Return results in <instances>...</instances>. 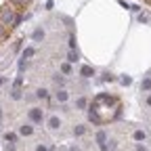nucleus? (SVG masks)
I'll use <instances>...</instances> for the list:
<instances>
[{
	"mask_svg": "<svg viewBox=\"0 0 151 151\" xmlns=\"http://www.w3.org/2000/svg\"><path fill=\"white\" fill-rule=\"evenodd\" d=\"M82 76H84V78L94 76V69H92V67H88V65H84V67H82Z\"/></svg>",
	"mask_w": 151,
	"mask_h": 151,
	"instance_id": "5",
	"label": "nucleus"
},
{
	"mask_svg": "<svg viewBox=\"0 0 151 151\" xmlns=\"http://www.w3.org/2000/svg\"><path fill=\"white\" fill-rule=\"evenodd\" d=\"M6 151H15V147H13V143H6Z\"/></svg>",
	"mask_w": 151,
	"mask_h": 151,
	"instance_id": "23",
	"label": "nucleus"
},
{
	"mask_svg": "<svg viewBox=\"0 0 151 151\" xmlns=\"http://www.w3.org/2000/svg\"><path fill=\"white\" fill-rule=\"evenodd\" d=\"M42 118H44V113H42V109H38V107H34V109H30V120H32V122H36V124H40V122H42Z\"/></svg>",
	"mask_w": 151,
	"mask_h": 151,
	"instance_id": "2",
	"label": "nucleus"
},
{
	"mask_svg": "<svg viewBox=\"0 0 151 151\" xmlns=\"http://www.w3.org/2000/svg\"><path fill=\"white\" fill-rule=\"evenodd\" d=\"M141 90H151V78L143 80V84H141Z\"/></svg>",
	"mask_w": 151,
	"mask_h": 151,
	"instance_id": "8",
	"label": "nucleus"
},
{
	"mask_svg": "<svg viewBox=\"0 0 151 151\" xmlns=\"http://www.w3.org/2000/svg\"><path fill=\"white\" fill-rule=\"evenodd\" d=\"M21 84H23V78H17L15 84H13V88H21Z\"/></svg>",
	"mask_w": 151,
	"mask_h": 151,
	"instance_id": "18",
	"label": "nucleus"
},
{
	"mask_svg": "<svg viewBox=\"0 0 151 151\" xmlns=\"http://www.w3.org/2000/svg\"><path fill=\"white\" fill-rule=\"evenodd\" d=\"M57 101H59V103H65V101H67V92H65V90H59V92H57Z\"/></svg>",
	"mask_w": 151,
	"mask_h": 151,
	"instance_id": "6",
	"label": "nucleus"
},
{
	"mask_svg": "<svg viewBox=\"0 0 151 151\" xmlns=\"http://www.w3.org/2000/svg\"><path fill=\"white\" fill-rule=\"evenodd\" d=\"M17 13L13 6H2L0 8V23H4V25H13L15 19H17Z\"/></svg>",
	"mask_w": 151,
	"mask_h": 151,
	"instance_id": "1",
	"label": "nucleus"
},
{
	"mask_svg": "<svg viewBox=\"0 0 151 151\" xmlns=\"http://www.w3.org/2000/svg\"><path fill=\"white\" fill-rule=\"evenodd\" d=\"M38 97H40V99H46V97H48V92L42 88V90H38Z\"/></svg>",
	"mask_w": 151,
	"mask_h": 151,
	"instance_id": "21",
	"label": "nucleus"
},
{
	"mask_svg": "<svg viewBox=\"0 0 151 151\" xmlns=\"http://www.w3.org/2000/svg\"><path fill=\"white\" fill-rule=\"evenodd\" d=\"M11 97H13V99H21V90H19V88H13Z\"/></svg>",
	"mask_w": 151,
	"mask_h": 151,
	"instance_id": "13",
	"label": "nucleus"
},
{
	"mask_svg": "<svg viewBox=\"0 0 151 151\" xmlns=\"http://www.w3.org/2000/svg\"><path fill=\"white\" fill-rule=\"evenodd\" d=\"M48 124H50V128H59V126H61V122H59L57 118H50V120H48Z\"/></svg>",
	"mask_w": 151,
	"mask_h": 151,
	"instance_id": "9",
	"label": "nucleus"
},
{
	"mask_svg": "<svg viewBox=\"0 0 151 151\" xmlns=\"http://www.w3.org/2000/svg\"><path fill=\"white\" fill-rule=\"evenodd\" d=\"M61 72H63V74H72V67H69V63H63V65H61Z\"/></svg>",
	"mask_w": 151,
	"mask_h": 151,
	"instance_id": "14",
	"label": "nucleus"
},
{
	"mask_svg": "<svg viewBox=\"0 0 151 151\" xmlns=\"http://www.w3.org/2000/svg\"><path fill=\"white\" fill-rule=\"evenodd\" d=\"M74 132H76V134H84L86 128H84V126H76V128H74Z\"/></svg>",
	"mask_w": 151,
	"mask_h": 151,
	"instance_id": "17",
	"label": "nucleus"
},
{
	"mask_svg": "<svg viewBox=\"0 0 151 151\" xmlns=\"http://www.w3.org/2000/svg\"><path fill=\"white\" fill-rule=\"evenodd\" d=\"M4 38H6V25L0 23V40H4Z\"/></svg>",
	"mask_w": 151,
	"mask_h": 151,
	"instance_id": "10",
	"label": "nucleus"
},
{
	"mask_svg": "<svg viewBox=\"0 0 151 151\" xmlns=\"http://www.w3.org/2000/svg\"><path fill=\"white\" fill-rule=\"evenodd\" d=\"M147 105H149V107H151V97H149V99H147Z\"/></svg>",
	"mask_w": 151,
	"mask_h": 151,
	"instance_id": "25",
	"label": "nucleus"
},
{
	"mask_svg": "<svg viewBox=\"0 0 151 151\" xmlns=\"http://www.w3.org/2000/svg\"><path fill=\"white\" fill-rule=\"evenodd\" d=\"M6 141H11V143H15V141H17V137L13 134V132H6Z\"/></svg>",
	"mask_w": 151,
	"mask_h": 151,
	"instance_id": "19",
	"label": "nucleus"
},
{
	"mask_svg": "<svg viewBox=\"0 0 151 151\" xmlns=\"http://www.w3.org/2000/svg\"><path fill=\"white\" fill-rule=\"evenodd\" d=\"M67 61L76 63V61H78V52H76V50H69V52H67Z\"/></svg>",
	"mask_w": 151,
	"mask_h": 151,
	"instance_id": "7",
	"label": "nucleus"
},
{
	"mask_svg": "<svg viewBox=\"0 0 151 151\" xmlns=\"http://www.w3.org/2000/svg\"><path fill=\"white\" fill-rule=\"evenodd\" d=\"M32 55H34V48H25L23 50V59H30Z\"/></svg>",
	"mask_w": 151,
	"mask_h": 151,
	"instance_id": "16",
	"label": "nucleus"
},
{
	"mask_svg": "<svg viewBox=\"0 0 151 151\" xmlns=\"http://www.w3.org/2000/svg\"><path fill=\"white\" fill-rule=\"evenodd\" d=\"M19 132H21L23 137H28V134H32V132H34V128L30 126V124H23V126H19Z\"/></svg>",
	"mask_w": 151,
	"mask_h": 151,
	"instance_id": "4",
	"label": "nucleus"
},
{
	"mask_svg": "<svg viewBox=\"0 0 151 151\" xmlns=\"http://www.w3.org/2000/svg\"><path fill=\"white\" fill-rule=\"evenodd\" d=\"M21 21H23V15L19 13V15H17V19H15V23L11 25V28H17V25H21Z\"/></svg>",
	"mask_w": 151,
	"mask_h": 151,
	"instance_id": "15",
	"label": "nucleus"
},
{
	"mask_svg": "<svg viewBox=\"0 0 151 151\" xmlns=\"http://www.w3.org/2000/svg\"><path fill=\"white\" fill-rule=\"evenodd\" d=\"M44 38V32L42 30H36V32H34V40H42Z\"/></svg>",
	"mask_w": 151,
	"mask_h": 151,
	"instance_id": "12",
	"label": "nucleus"
},
{
	"mask_svg": "<svg viewBox=\"0 0 151 151\" xmlns=\"http://www.w3.org/2000/svg\"><path fill=\"white\" fill-rule=\"evenodd\" d=\"M36 151H46V149H44L42 145H38V149H36Z\"/></svg>",
	"mask_w": 151,
	"mask_h": 151,
	"instance_id": "24",
	"label": "nucleus"
},
{
	"mask_svg": "<svg viewBox=\"0 0 151 151\" xmlns=\"http://www.w3.org/2000/svg\"><path fill=\"white\" fill-rule=\"evenodd\" d=\"M78 107H86V99H78Z\"/></svg>",
	"mask_w": 151,
	"mask_h": 151,
	"instance_id": "22",
	"label": "nucleus"
},
{
	"mask_svg": "<svg viewBox=\"0 0 151 151\" xmlns=\"http://www.w3.org/2000/svg\"><path fill=\"white\" fill-rule=\"evenodd\" d=\"M134 139H137V141H145V132H143V130H137V132H134Z\"/></svg>",
	"mask_w": 151,
	"mask_h": 151,
	"instance_id": "11",
	"label": "nucleus"
},
{
	"mask_svg": "<svg viewBox=\"0 0 151 151\" xmlns=\"http://www.w3.org/2000/svg\"><path fill=\"white\" fill-rule=\"evenodd\" d=\"M139 21H141V23H145V21H149V15H143V13H141V15H139Z\"/></svg>",
	"mask_w": 151,
	"mask_h": 151,
	"instance_id": "20",
	"label": "nucleus"
},
{
	"mask_svg": "<svg viewBox=\"0 0 151 151\" xmlns=\"http://www.w3.org/2000/svg\"><path fill=\"white\" fill-rule=\"evenodd\" d=\"M28 2L30 0H8V4H11L15 11H23V8L28 6Z\"/></svg>",
	"mask_w": 151,
	"mask_h": 151,
	"instance_id": "3",
	"label": "nucleus"
}]
</instances>
